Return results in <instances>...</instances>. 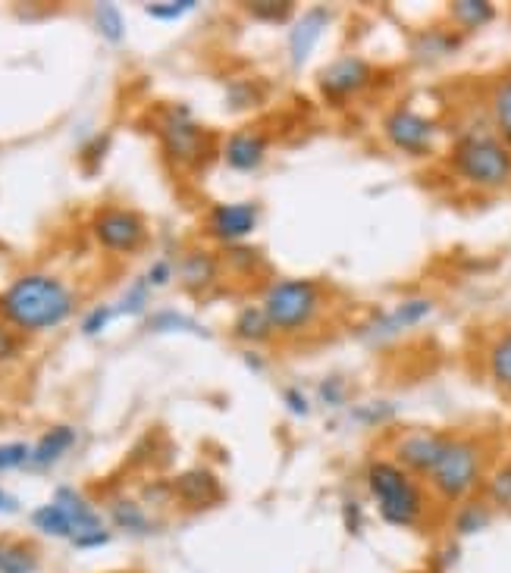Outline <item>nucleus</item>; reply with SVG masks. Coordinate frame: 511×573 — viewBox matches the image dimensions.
Here are the masks:
<instances>
[{
	"instance_id": "4be33fe9",
	"label": "nucleus",
	"mask_w": 511,
	"mask_h": 573,
	"mask_svg": "<svg viewBox=\"0 0 511 573\" xmlns=\"http://www.w3.org/2000/svg\"><path fill=\"white\" fill-rule=\"evenodd\" d=\"M490 110H493V123H496L502 141L511 148V73L505 79H499V85L493 88Z\"/></svg>"
},
{
	"instance_id": "bb28decb",
	"label": "nucleus",
	"mask_w": 511,
	"mask_h": 573,
	"mask_svg": "<svg viewBox=\"0 0 511 573\" xmlns=\"http://www.w3.org/2000/svg\"><path fill=\"white\" fill-rule=\"evenodd\" d=\"M38 570V555L35 548L26 542H16L4 548V558H0V573H35Z\"/></svg>"
},
{
	"instance_id": "58836bf2",
	"label": "nucleus",
	"mask_w": 511,
	"mask_h": 573,
	"mask_svg": "<svg viewBox=\"0 0 511 573\" xmlns=\"http://www.w3.org/2000/svg\"><path fill=\"white\" fill-rule=\"evenodd\" d=\"M13 351H16V345H13V339H10V332L0 329V361H7Z\"/></svg>"
},
{
	"instance_id": "412c9836",
	"label": "nucleus",
	"mask_w": 511,
	"mask_h": 573,
	"mask_svg": "<svg viewBox=\"0 0 511 573\" xmlns=\"http://www.w3.org/2000/svg\"><path fill=\"white\" fill-rule=\"evenodd\" d=\"M32 527L41 530L44 536H57V539H76V530L73 523H69V517L54 505H44L38 511H32Z\"/></svg>"
},
{
	"instance_id": "aec40b11",
	"label": "nucleus",
	"mask_w": 511,
	"mask_h": 573,
	"mask_svg": "<svg viewBox=\"0 0 511 573\" xmlns=\"http://www.w3.org/2000/svg\"><path fill=\"white\" fill-rule=\"evenodd\" d=\"M490 520H493V511L486 501H464L455 514V533L458 536H477L490 527Z\"/></svg>"
},
{
	"instance_id": "e433bc0d",
	"label": "nucleus",
	"mask_w": 511,
	"mask_h": 573,
	"mask_svg": "<svg viewBox=\"0 0 511 573\" xmlns=\"http://www.w3.org/2000/svg\"><path fill=\"white\" fill-rule=\"evenodd\" d=\"M170 276H173V267L167 264V260H157V264L148 270V285H167L170 282Z\"/></svg>"
},
{
	"instance_id": "c9c22d12",
	"label": "nucleus",
	"mask_w": 511,
	"mask_h": 573,
	"mask_svg": "<svg viewBox=\"0 0 511 573\" xmlns=\"http://www.w3.org/2000/svg\"><path fill=\"white\" fill-rule=\"evenodd\" d=\"M110 542V533L107 530H91V533H82L73 539L76 548H98V545H107Z\"/></svg>"
},
{
	"instance_id": "72a5a7b5",
	"label": "nucleus",
	"mask_w": 511,
	"mask_h": 573,
	"mask_svg": "<svg viewBox=\"0 0 511 573\" xmlns=\"http://www.w3.org/2000/svg\"><path fill=\"white\" fill-rule=\"evenodd\" d=\"M283 401H286V408H289L295 417H308V414H311V401H308V395L301 392V389H295V386H289V389L283 392Z\"/></svg>"
},
{
	"instance_id": "f704fd0d",
	"label": "nucleus",
	"mask_w": 511,
	"mask_h": 573,
	"mask_svg": "<svg viewBox=\"0 0 511 573\" xmlns=\"http://www.w3.org/2000/svg\"><path fill=\"white\" fill-rule=\"evenodd\" d=\"M245 10L251 13V16H261V19H283V16H289V10H292V4H245Z\"/></svg>"
},
{
	"instance_id": "20e7f679",
	"label": "nucleus",
	"mask_w": 511,
	"mask_h": 573,
	"mask_svg": "<svg viewBox=\"0 0 511 573\" xmlns=\"http://www.w3.org/2000/svg\"><path fill=\"white\" fill-rule=\"evenodd\" d=\"M483 470V451L477 442L468 439H449L436 467L430 470V486L439 498L446 501H464L480 483Z\"/></svg>"
},
{
	"instance_id": "2eb2a0df",
	"label": "nucleus",
	"mask_w": 511,
	"mask_h": 573,
	"mask_svg": "<svg viewBox=\"0 0 511 573\" xmlns=\"http://www.w3.org/2000/svg\"><path fill=\"white\" fill-rule=\"evenodd\" d=\"M176 495L189 508H207L211 501H217L220 483H217V476L207 473V470H189L176 480Z\"/></svg>"
},
{
	"instance_id": "c85d7f7f",
	"label": "nucleus",
	"mask_w": 511,
	"mask_h": 573,
	"mask_svg": "<svg viewBox=\"0 0 511 573\" xmlns=\"http://www.w3.org/2000/svg\"><path fill=\"white\" fill-rule=\"evenodd\" d=\"M486 495H490V501L499 508V511H508L511 514V464L499 467L490 483H486Z\"/></svg>"
},
{
	"instance_id": "9b49d317",
	"label": "nucleus",
	"mask_w": 511,
	"mask_h": 573,
	"mask_svg": "<svg viewBox=\"0 0 511 573\" xmlns=\"http://www.w3.org/2000/svg\"><path fill=\"white\" fill-rule=\"evenodd\" d=\"M258 204L251 201H236V204H217L211 210V232L214 238L226 245L245 242V238L258 229Z\"/></svg>"
},
{
	"instance_id": "5701e85b",
	"label": "nucleus",
	"mask_w": 511,
	"mask_h": 573,
	"mask_svg": "<svg viewBox=\"0 0 511 573\" xmlns=\"http://www.w3.org/2000/svg\"><path fill=\"white\" fill-rule=\"evenodd\" d=\"M113 523L120 530H126V533H135V536H145V533H151V520H148V514L135 505V501H129V498H120V501H113Z\"/></svg>"
},
{
	"instance_id": "473e14b6",
	"label": "nucleus",
	"mask_w": 511,
	"mask_h": 573,
	"mask_svg": "<svg viewBox=\"0 0 511 573\" xmlns=\"http://www.w3.org/2000/svg\"><path fill=\"white\" fill-rule=\"evenodd\" d=\"M113 314H116L113 307H95V310H91V314L82 320V332H85V336H98V332L110 323Z\"/></svg>"
},
{
	"instance_id": "4c0bfd02",
	"label": "nucleus",
	"mask_w": 511,
	"mask_h": 573,
	"mask_svg": "<svg viewBox=\"0 0 511 573\" xmlns=\"http://www.w3.org/2000/svg\"><path fill=\"white\" fill-rule=\"evenodd\" d=\"M320 398L323 401H327V404H342V398H345V392H342V386H339V382H323V386H320Z\"/></svg>"
},
{
	"instance_id": "f3484780",
	"label": "nucleus",
	"mask_w": 511,
	"mask_h": 573,
	"mask_svg": "<svg viewBox=\"0 0 511 573\" xmlns=\"http://www.w3.org/2000/svg\"><path fill=\"white\" fill-rule=\"evenodd\" d=\"M73 445H76V429H73V426H54V429H48V433L38 439V445H35V451H32V464L41 467V470H48V467H54Z\"/></svg>"
},
{
	"instance_id": "f8f14e48",
	"label": "nucleus",
	"mask_w": 511,
	"mask_h": 573,
	"mask_svg": "<svg viewBox=\"0 0 511 573\" xmlns=\"http://www.w3.org/2000/svg\"><path fill=\"white\" fill-rule=\"evenodd\" d=\"M433 314V301L430 298H408L399 307L386 310V314H377L374 323L367 326L370 339H392L405 329H414L417 323H424Z\"/></svg>"
},
{
	"instance_id": "423d86ee",
	"label": "nucleus",
	"mask_w": 511,
	"mask_h": 573,
	"mask_svg": "<svg viewBox=\"0 0 511 573\" xmlns=\"http://www.w3.org/2000/svg\"><path fill=\"white\" fill-rule=\"evenodd\" d=\"M383 132L389 138V145H396L399 151L411 154V157H424L433 151L436 141V123L421 113H414L411 107H399L392 110L383 119Z\"/></svg>"
},
{
	"instance_id": "1a4fd4ad",
	"label": "nucleus",
	"mask_w": 511,
	"mask_h": 573,
	"mask_svg": "<svg viewBox=\"0 0 511 573\" xmlns=\"http://www.w3.org/2000/svg\"><path fill=\"white\" fill-rule=\"evenodd\" d=\"M95 238L110 251H135L145 242V223L129 210H104L95 220Z\"/></svg>"
},
{
	"instance_id": "f03ea898",
	"label": "nucleus",
	"mask_w": 511,
	"mask_h": 573,
	"mask_svg": "<svg viewBox=\"0 0 511 573\" xmlns=\"http://www.w3.org/2000/svg\"><path fill=\"white\" fill-rule=\"evenodd\" d=\"M367 489L377 511L392 527H414L424 517V492L417 480L396 461H374L367 467Z\"/></svg>"
},
{
	"instance_id": "0eeeda50",
	"label": "nucleus",
	"mask_w": 511,
	"mask_h": 573,
	"mask_svg": "<svg viewBox=\"0 0 511 573\" xmlns=\"http://www.w3.org/2000/svg\"><path fill=\"white\" fill-rule=\"evenodd\" d=\"M374 79V69H370L367 60L361 57H339L333 60L327 69L320 73L317 85H320V94L333 104H342L348 98H355L358 91H364Z\"/></svg>"
},
{
	"instance_id": "7c9ffc66",
	"label": "nucleus",
	"mask_w": 511,
	"mask_h": 573,
	"mask_svg": "<svg viewBox=\"0 0 511 573\" xmlns=\"http://www.w3.org/2000/svg\"><path fill=\"white\" fill-rule=\"evenodd\" d=\"M195 7H198L195 0H170V4H148L145 13H148L151 19H179V16H185V13L195 10Z\"/></svg>"
},
{
	"instance_id": "393cba45",
	"label": "nucleus",
	"mask_w": 511,
	"mask_h": 573,
	"mask_svg": "<svg viewBox=\"0 0 511 573\" xmlns=\"http://www.w3.org/2000/svg\"><path fill=\"white\" fill-rule=\"evenodd\" d=\"M91 16H95V26H98V32H101L107 41H113V44L123 41L126 22H123L120 7H116V4H95V7H91Z\"/></svg>"
},
{
	"instance_id": "c756f323",
	"label": "nucleus",
	"mask_w": 511,
	"mask_h": 573,
	"mask_svg": "<svg viewBox=\"0 0 511 573\" xmlns=\"http://www.w3.org/2000/svg\"><path fill=\"white\" fill-rule=\"evenodd\" d=\"M32 461V451L26 442H4L0 445V473H7V470H16L22 464H29Z\"/></svg>"
},
{
	"instance_id": "ddd939ff",
	"label": "nucleus",
	"mask_w": 511,
	"mask_h": 573,
	"mask_svg": "<svg viewBox=\"0 0 511 573\" xmlns=\"http://www.w3.org/2000/svg\"><path fill=\"white\" fill-rule=\"evenodd\" d=\"M223 160L239 173L258 170V166L267 160V138L261 132H254V129L229 135L226 148H223Z\"/></svg>"
},
{
	"instance_id": "a878e982",
	"label": "nucleus",
	"mask_w": 511,
	"mask_h": 573,
	"mask_svg": "<svg viewBox=\"0 0 511 573\" xmlns=\"http://www.w3.org/2000/svg\"><path fill=\"white\" fill-rule=\"evenodd\" d=\"M148 329L151 332H195V336L207 339V329L201 323H195L192 317L179 314V310H160L148 320Z\"/></svg>"
},
{
	"instance_id": "7ed1b4c3",
	"label": "nucleus",
	"mask_w": 511,
	"mask_h": 573,
	"mask_svg": "<svg viewBox=\"0 0 511 573\" xmlns=\"http://www.w3.org/2000/svg\"><path fill=\"white\" fill-rule=\"evenodd\" d=\"M452 170L477 188H505L511 182V148L493 135H464L452 148Z\"/></svg>"
},
{
	"instance_id": "6ab92c4d",
	"label": "nucleus",
	"mask_w": 511,
	"mask_h": 573,
	"mask_svg": "<svg viewBox=\"0 0 511 573\" xmlns=\"http://www.w3.org/2000/svg\"><path fill=\"white\" fill-rule=\"evenodd\" d=\"M449 13L464 32H474V29L486 26V22H493L496 7L490 0H455V4H449Z\"/></svg>"
},
{
	"instance_id": "9d476101",
	"label": "nucleus",
	"mask_w": 511,
	"mask_h": 573,
	"mask_svg": "<svg viewBox=\"0 0 511 573\" xmlns=\"http://www.w3.org/2000/svg\"><path fill=\"white\" fill-rule=\"evenodd\" d=\"M446 442L449 436H439V433H408L396 442V464L408 473L430 476L439 455H443Z\"/></svg>"
},
{
	"instance_id": "b1692460",
	"label": "nucleus",
	"mask_w": 511,
	"mask_h": 573,
	"mask_svg": "<svg viewBox=\"0 0 511 573\" xmlns=\"http://www.w3.org/2000/svg\"><path fill=\"white\" fill-rule=\"evenodd\" d=\"M182 282L189 285V289H204V285H211L214 273H217V260L211 254H189L182 260Z\"/></svg>"
},
{
	"instance_id": "f257e3e1",
	"label": "nucleus",
	"mask_w": 511,
	"mask_h": 573,
	"mask_svg": "<svg viewBox=\"0 0 511 573\" xmlns=\"http://www.w3.org/2000/svg\"><path fill=\"white\" fill-rule=\"evenodd\" d=\"M0 314L19 329H51L73 314V295L51 276H22L0 295Z\"/></svg>"
},
{
	"instance_id": "6e6552de",
	"label": "nucleus",
	"mask_w": 511,
	"mask_h": 573,
	"mask_svg": "<svg viewBox=\"0 0 511 573\" xmlns=\"http://www.w3.org/2000/svg\"><path fill=\"white\" fill-rule=\"evenodd\" d=\"M164 145H167V154L176 160V163H195L201 154H204V145L207 138L204 132L192 123V116L185 107H173L164 119Z\"/></svg>"
},
{
	"instance_id": "dca6fc26",
	"label": "nucleus",
	"mask_w": 511,
	"mask_h": 573,
	"mask_svg": "<svg viewBox=\"0 0 511 573\" xmlns=\"http://www.w3.org/2000/svg\"><path fill=\"white\" fill-rule=\"evenodd\" d=\"M54 505L69 517V523H73V530H76V536H82V533H91V530H104L101 527V517H98V511L88 505V501L76 492V489H57V495H54Z\"/></svg>"
},
{
	"instance_id": "cd10ccee",
	"label": "nucleus",
	"mask_w": 511,
	"mask_h": 573,
	"mask_svg": "<svg viewBox=\"0 0 511 573\" xmlns=\"http://www.w3.org/2000/svg\"><path fill=\"white\" fill-rule=\"evenodd\" d=\"M490 373H493V379L499 382L502 389L511 392V332H505V336L493 345V351H490Z\"/></svg>"
},
{
	"instance_id": "ea45409f",
	"label": "nucleus",
	"mask_w": 511,
	"mask_h": 573,
	"mask_svg": "<svg viewBox=\"0 0 511 573\" xmlns=\"http://www.w3.org/2000/svg\"><path fill=\"white\" fill-rule=\"evenodd\" d=\"M13 508H16V501L4 489H0V511H13Z\"/></svg>"
},
{
	"instance_id": "4468645a",
	"label": "nucleus",
	"mask_w": 511,
	"mask_h": 573,
	"mask_svg": "<svg viewBox=\"0 0 511 573\" xmlns=\"http://www.w3.org/2000/svg\"><path fill=\"white\" fill-rule=\"evenodd\" d=\"M327 22H330V10L327 7H317V10L301 16L292 26V32H289V57H292L295 66H305L308 63V57L317 47L323 29H327Z\"/></svg>"
},
{
	"instance_id": "39448f33",
	"label": "nucleus",
	"mask_w": 511,
	"mask_h": 573,
	"mask_svg": "<svg viewBox=\"0 0 511 573\" xmlns=\"http://www.w3.org/2000/svg\"><path fill=\"white\" fill-rule=\"evenodd\" d=\"M264 314L273 329L298 332L305 329L320 310V289L308 279H280L264 292Z\"/></svg>"
},
{
	"instance_id": "2f4dec72",
	"label": "nucleus",
	"mask_w": 511,
	"mask_h": 573,
	"mask_svg": "<svg viewBox=\"0 0 511 573\" xmlns=\"http://www.w3.org/2000/svg\"><path fill=\"white\" fill-rule=\"evenodd\" d=\"M145 301H148V279L135 282L132 289L126 292V298L116 304L113 310H116V314H138V310L145 307Z\"/></svg>"
},
{
	"instance_id": "a19ab883",
	"label": "nucleus",
	"mask_w": 511,
	"mask_h": 573,
	"mask_svg": "<svg viewBox=\"0 0 511 573\" xmlns=\"http://www.w3.org/2000/svg\"><path fill=\"white\" fill-rule=\"evenodd\" d=\"M0 558H4V548H0Z\"/></svg>"
},
{
	"instance_id": "a211bd4d",
	"label": "nucleus",
	"mask_w": 511,
	"mask_h": 573,
	"mask_svg": "<svg viewBox=\"0 0 511 573\" xmlns=\"http://www.w3.org/2000/svg\"><path fill=\"white\" fill-rule=\"evenodd\" d=\"M273 323L264 314V307H242L236 317V339L251 342V345H264L273 339Z\"/></svg>"
}]
</instances>
